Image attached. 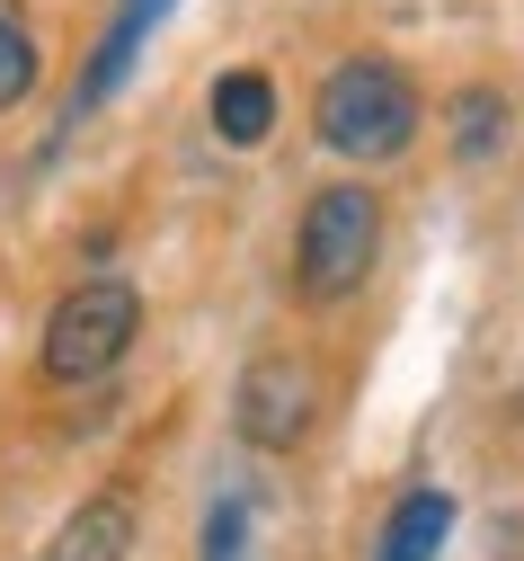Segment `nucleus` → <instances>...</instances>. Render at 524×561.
<instances>
[{
  "mask_svg": "<svg viewBox=\"0 0 524 561\" xmlns=\"http://www.w3.org/2000/svg\"><path fill=\"white\" fill-rule=\"evenodd\" d=\"M312 125L347 161H392V152L418 144V81L400 62H383V54H347L321 81V99H312Z\"/></svg>",
  "mask_w": 524,
  "mask_h": 561,
  "instance_id": "nucleus-1",
  "label": "nucleus"
},
{
  "mask_svg": "<svg viewBox=\"0 0 524 561\" xmlns=\"http://www.w3.org/2000/svg\"><path fill=\"white\" fill-rule=\"evenodd\" d=\"M373 250H383V205H373V187H321L312 215H303V241H293V276H303L312 304H338L373 276Z\"/></svg>",
  "mask_w": 524,
  "mask_h": 561,
  "instance_id": "nucleus-2",
  "label": "nucleus"
},
{
  "mask_svg": "<svg viewBox=\"0 0 524 561\" xmlns=\"http://www.w3.org/2000/svg\"><path fill=\"white\" fill-rule=\"evenodd\" d=\"M142 330V295L125 276H90V286H71L45 321V375L54 383H98Z\"/></svg>",
  "mask_w": 524,
  "mask_h": 561,
  "instance_id": "nucleus-3",
  "label": "nucleus"
},
{
  "mask_svg": "<svg viewBox=\"0 0 524 561\" xmlns=\"http://www.w3.org/2000/svg\"><path fill=\"white\" fill-rule=\"evenodd\" d=\"M312 410H321V375L303 357H258L232 392V419H241V437L258 455H284V446H303L312 428Z\"/></svg>",
  "mask_w": 524,
  "mask_h": 561,
  "instance_id": "nucleus-4",
  "label": "nucleus"
},
{
  "mask_svg": "<svg viewBox=\"0 0 524 561\" xmlns=\"http://www.w3.org/2000/svg\"><path fill=\"white\" fill-rule=\"evenodd\" d=\"M170 10H178V0H116V19H107V36H98V54H90V72H81V90H71V125H81L90 107H107V99L125 90V72H133L142 36H152Z\"/></svg>",
  "mask_w": 524,
  "mask_h": 561,
  "instance_id": "nucleus-5",
  "label": "nucleus"
},
{
  "mask_svg": "<svg viewBox=\"0 0 524 561\" xmlns=\"http://www.w3.org/2000/svg\"><path fill=\"white\" fill-rule=\"evenodd\" d=\"M133 552V490H98L90 508H71L45 561H125Z\"/></svg>",
  "mask_w": 524,
  "mask_h": 561,
  "instance_id": "nucleus-6",
  "label": "nucleus"
},
{
  "mask_svg": "<svg viewBox=\"0 0 524 561\" xmlns=\"http://www.w3.org/2000/svg\"><path fill=\"white\" fill-rule=\"evenodd\" d=\"M444 535H454V500H444V490H409L383 517V535H373V561H435Z\"/></svg>",
  "mask_w": 524,
  "mask_h": 561,
  "instance_id": "nucleus-7",
  "label": "nucleus"
},
{
  "mask_svg": "<svg viewBox=\"0 0 524 561\" xmlns=\"http://www.w3.org/2000/svg\"><path fill=\"white\" fill-rule=\"evenodd\" d=\"M267 125H276L267 72H222L213 81V134H222V144H267Z\"/></svg>",
  "mask_w": 524,
  "mask_h": 561,
  "instance_id": "nucleus-8",
  "label": "nucleus"
},
{
  "mask_svg": "<svg viewBox=\"0 0 524 561\" xmlns=\"http://www.w3.org/2000/svg\"><path fill=\"white\" fill-rule=\"evenodd\" d=\"M36 90V27L19 0H0V107H19Z\"/></svg>",
  "mask_w": 524,
  "mask_h": 561,
  "instance_id": "nucleus-9",
  "label": "nucleus"
},
{
  "mask_svg": "<svg viewBox=\"0 0 524 561\" xmlns=\"http://www.w3.org/2000/svg\"><path fill=\"white\" fill-rule=\"evenodd\" d=\"M498 144H506V99L498 90H463L454 99V152L463 161H489Z\"/></svg>",
  "mask_w": 524,
  "mask_h": 561,
  "instance_id": "nucleus-10",
  "label": "nucleus"
},
{
  "mask_svg": "<svg viewBox=\"0 0 524 561\" xmlns=\"http://www.w3.org/2000/svg\"><path fill=\"white\" fill-rule=\"evenodd\" d=\"M241 552H249V508H241V500H222L213 526H205V561H241Z\"/></svg>",
  "mask_w": 524,
  "mask_h": 561,
  "instance_id": "nucleus-11",
  "label": "nucleus"
}]
</instances>
